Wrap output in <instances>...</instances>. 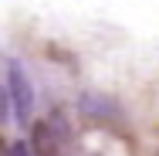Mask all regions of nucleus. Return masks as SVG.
Here are the masks:
<instances>
[{
  "label": "nucleus",
  "instance_id": "obj_1",
  "mask_svg": "<svg viewBox=\"0 0 159 156\" xmlns=\"http://www.w3.org/2000/svg\"><path fill=\"white\" fill-rule=\"evenodd\" d=\"M7 95H10V109H14L17 122H27L34 112V92H31V82L24 75V68L17 61L7 64Z\"/></svg>",
  "mask_w": 159,
  "mask_h": 156
},
{
  "label": "nucleus",
  "instance_id": "obj_2",
  "mask_svg": "<svg viewBox=\"0 0 159 156\" xmlns=\"http://www.w3.org/2000/svg\"><path fill=\"white\" fill-rule=\"evenodd\" d=\"M31 153L34 156H58V132L51 122L31 125Z\"/></svg>",
  "mask_w": 159,
  "mask_h": 156
},
{
  "label": "nucleus",
  "instance_id": "obj_3",
  "mask_svg": "<svg viewBox=\"0 0 159 156\" xmlns=\"http://www.w3.org/2000/svg\"><path fill=\"white\" fill-rule=\"evenodd\" d=\"M0 156H10V146H7L3 139H0Z\"/></svg>",
  "mask_w": 159,
  "mask_h": 156
}]
</instances>
